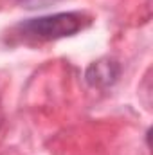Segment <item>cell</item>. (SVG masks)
<instances>
[{
    "label": "cell",
    "mask_w": 153,
    "mask_h": 155,
    "mask_svg": "<svg viewBox=\"0 0 153 155\" xmlns=\"http://www.w3.org/2000/svg\"><path fill=\"white\" fill-rule=\"evenodd\" d=\"M85 27L79 13H56L49 16H38L24 22L20 29L24 35L38 40H58L72 36Z\"/></svg>",
    "instance_id": "1"
},
{
    "label": "cell",
    "mask_w": 153,
    "mask_h": 155,
    "mask_svg": "<svg viewBox=\"0 0 153 155\" xmlns=\"http://www.w3.org/2000/svg\"><path fill=\"white\" fill-rule=\"evenodd\" d=\"M119 76H121V65L114 58H101V60L94 61L85 72L86 83L94 88L112 87L119 79Z\"/></svg>",
    "instance_id": "2"
},
{
    "label": "cell",
    "mask_w": 153,
    "mask_h": 155,
    "mask_svg": "<svg viewBox=\"0 0 153 155\" xmlns=\"http://www.w3.org/2000/svg\"><path fill=\"white\" fill-rule=\"evenodd\" d=\"M2 119H4V117H2V114H0V124H2Z\"/></svg>",
    "instance_id": "3"
}]
</instances>
